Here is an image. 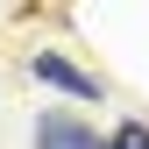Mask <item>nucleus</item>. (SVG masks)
<instances>
[{"instance_id":"1","label":"nucleus","mask_w":149,"mask_h":149,"mask_svg":"<svg viewBox=\"0 0 149 149\" xmlns=\"http://www.w3.org/2000/svg\"><path fill=\"white\" fill-rule=\"evenodd\" d=\"M29 71H36V78H43V85H57V92H71V100H100V78H92V71H78V64H71V57H57V50H36V57H29Z\"/></svg>"},{"instance_id":"2","label":"nucleus","mask_w":149,"mask_h":149,"mask_svg":"<svg viewBox=\"0 0 149 149\" xmlns=\"http://www.w3.org/2000/svg\"><path fill=\"white\" fill-rule=\"evenodd\" d=\"M36 149H107V142L92 135L78 114H57V107H50V114H36Z\"/></svg>"},{"instance_id":"3","label":"nucleus","mask_w":149,"mask_h":149,"mask_svg":"<svg viewBox=\"0 0 149 149\" xmlns=\"http://www.w3.org/2000/svg\"><path fill=\"white\" fill-rule=\"evenodd\" d=\"M107 149H149V128L142 121H121L114 135H107Z\"/></svg>"}]
</instances>
